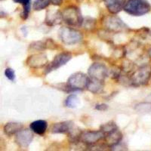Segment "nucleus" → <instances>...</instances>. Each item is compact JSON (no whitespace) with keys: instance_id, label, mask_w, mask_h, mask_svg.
Masks as SVG:
<instances>
[{"instance_id":"nucleus-1","label":"nucleus","mask_w":151,"mask_h":151,"mask_svg":"<svg viewBox=\"0 0 151 151\" xmlns=\"http://www.w3.org/2000/svg\"><path fill=\"white\" fill-rule=\"evenodd\" d=\"M123 10L130 15L139 17L149 13L151 5L147 0H128L125 2Z\"/></svg>"},{"instance_id":"nucleus-2","label":"nucleus","mask_w":151,"mask_h":151,"mask_svg":"<svg viewBox=\"0 0 151 151\" xmlns=\"http://www.w3.org/2000/svg\"><path fill=\"white\" fill-rule=\"evenodd\" d=\"M62 21L70 27H80L83 24V17L79 9L69 6L61 12Z\"/></svg>"},{"instance_id":"nucleus-3","label":"nucleus","mask_w":151,"mask_h":151,"mask_svg":"<svg viewBox=\"0 0 151 151\" xmlns=\"http://www.w3.org/2000/svg\"><path fill=\"white\" fill-rule=\"evenodd\" d=\"M151 78V66L144 64L136 70L129 77L130 84L134 86H145Z\"/></svg>"},{"instance_id":"nucleus-4","label":"nucleus","mask_w":151,"mask_h":151,"mask_svg":"<svg viewBox=\"0 0 151 151\" xmlns=\"http://www.w3.org/2000/svg\"><path fill=\"white\" fill-rule=\"evenodd\" d=\"M58 36L62 42L66 45L77 44L83 40V35L79 30L67 27H61L59 29Z\"/></svg>"},{"instance_id":"nucleus-5","label":"nucleus","mask_w":151,"mask_h":151,"mask_svg":"<svg viewBox=\"0 0 151 151\" xmlns=\"http://www.w3.org/2000/svg\"><path fill=\"white\" fill-rule=\"evenodd\" d=\"M88 76L83 73H76L71 75L67 80L66 88L70 91H80L87 86Z\"/></svg>"},{"instance_id":"nucleus-6","label":"nucleus","mask_w":151,"mask_h":151,"mask_svg":"<svg viewBox=\"0 0 151 151\" xmlns=\"http://www.w3.org/2000/svg\"><path fill=\"white\" fill-rule=\"evenodd\" d=\"M105 29L113 33H119L128 29V27L119 17L116 15L106 16L103 20Z\"/></svg>"},{"instance_id":"nucleus-7","label":"nucleus","mask_w":151,"mask_h":151,"mask_svg":"<svg viewBox=\"0 0 151 151\" xmlns=\"http://www.w3.org/2000/svg\"><path fill=\"white\" fill-rule=\"evenodd\" d=\"M104 134L101 130L98 131H85L82 132L80 135L81 142L88 147H91L98 144L100 141L104 139Z\"/></svg>"},{"instance_id":"nucleus-8","label":"nucleus","mask_w":151,"mask_h":151,"mask_svg":"<svg viewBox=\"0 0 151 151\" xmlns=\"http://www.w3.org/2000/svg\"><path fill=\"white\" fill-rule=\"evenodd\" d=\"M72 59V55L69 52H61L55 56L54 60L46 67L45 70V74H48L52 71L60 68L62 66L65 65Z\"/></svg>"},{"instance_id":"nucleus-9","label":"nucleus","mask_w":151,"mask_h":151,"mask_svg":"<svg viewBox=\"0 0 151 151\" xmlns=\"http://www.w3.org/2000/svg\"><path fill=\"white\" fill-rule=\"evenodd\" d=\"M108 70L106 66L101 63H94L88 70V77L97 80L104 81L108 76Z\"/></svg>"},{"instance_id":"nucleus-10","label":"nucleus","mask_w":151,"mask_h":151,"mask_svg":"<svg viewBox=\"0 0 151 151\" xmlns=\"http://www.w3.org/2000/svg\"><path fill=\"white\" fill-rule=\"evenodd\" d=\"M33 132L28 129H21L15 134V142L20 147L27 148L33 140Z\"/></svg>"},{"instance_id":"nucleus-11","label":"nucleus","mask_w":151,"mask_h":151,"mask_svg":"<svg viewBox=\"0 0 151 151\" xmlns=\"http://www.w3.org/2000/svg\"><path fill=\"white\" fill-rule=\"evenodd\" d=\"M48 63L47 56L43 53L31 55L27 60V64L32 68H41Z\"/></svg>"},{"instance_id":"nucleus-12","label":"nucleus","mask_w":151,"mask_h":151,"mask_svg":"<svg viewBox=\"0 0 151 151\" xmlns=\"http://www.w3.org/2000/svg\"><path fill=\"white\" fill-rule=\"evenodd\" d=\"M104 139L105 140L106 145L113 149L114 147L121 143L122 140V134L119 129H116L105 134Z\"/></svg>"},{"instance_id":"nucleus-13","label":"nucleus","mask_w":151,"mask_h":151,"mask_svg":"<svg viewBox=\"0 0 151 151\" xmlns=\"http://www.w3.org/2000/svg\"><path fill=\"white\" fill-rule=\"evenodd\" d=\"M73 126V122L71 121L57 122L52 126L51 132L52 134H68Z\"/></svg>"},{"instance_id":"nucleus-14","label":"nucleus","mask_w":151,"mask_h":151,"mask_svg":"<svg viewBox=\"0 0 151 151\" xmlns=\"http://www.w3.org/2000/svg\"><path fill=\"white\" fill-rule=\"evenodd\" d=\"M106 9L112 14H116L123 9L125 0H104Z\"/></svg>"},{"instance_id":"nucleus-15","label":"nucleus","mask_w":151,"mask_h":151,"mask_svg":"<svg viewBox=\"0 0 151 151\" xmlns=\"http://www.w3.org/2000/svg\"><path fill=\"white\" fill-rule=\"evenodd\" d=\"M104 87V81L97 80L88 77L86 88L93 94H99L101 92Z\"/></svg>"},{"instance_id":"nucleus-16","label":"nucleus","mask_w":151,"mask_h":151,"mask_svg":"<svg viewBox=\"0 0 151 151\" xmlns=\"http://www.w3.org/2000/svg\"><path fill=\"white\" fill-rule=\"evenodd\" d=\"M29 128H30V130L34 132L35 134L42 135L46 132L47 128H48V123L46 121L39 119V120H36L32 122L29 125Z\"/></svg>"},{"instance_id":"nucleus-17","label":"nucleus","mask_w":151,"mask_h":151,"mask_svg":"<svg viewBox=\"0 0 151 151\" xmlns=\"http://www.w3.org/2000/svg\"><path fill=\"white\" fill-rule=\"evenodd\" d=\"M23 129V125L20 122H11L5 125L3 128L4 133L8 136L15 135L17 132Z\"/></svg>"},{"instance_id":"nucleus-18","label":"nucleus","mask_w":151,"mask_h":151,"mask_svg":"<svg viewBox=\"0 0 151 151\" xmlns=\"http://www.w3.org/2000/svg\"><path fill=\"white\" fill-rule=\"evenodd\" d=\"M61 21V13L58 12V11L52 12V14H50V12H48L46 19H45V22L50 26H54V25H56V24H59Z\"/></svg>"},{"instance_id":"nucleus-19","label":"nucleus","mask_w":151,"mask_h":151,"mask_svg":"<svg viewBox=\"0 0 151 151\" xmlns=\"http://www.w3.org/2000/svg\"><path fill=\"white\" fill-rule=\"evenodd\" d=\"M15 3L21 4L23 5V12H21V17L24 20H26L29 17L30 12V2L31 0H13Z\"/></svg>"},{"instance_id":"nucleus-20","label":"nucleus","mask_w":151,"mask_h":151,"mask_svg":"<svg viewBox=\"0 0 151 151\" xmlns=\"http://www.w3.org/2000/svg\"><path fill=\"white\" fill-rule=\"evenodd\" d=\"M79 103V100L78 97L75 94H70L66 99L64 104L68 108H76Z\"/></svg>"},{"instance_id":"nucleus-21","label":"nucleus","mask_w":151,"mask_h":151,"mask_svg":"<svg viewBox=\"0 0 151 151\" xmlns=\"http://www.w3.org/2000/svg\"><path fill=\"white\" fill-rule=\"evenodd\" d=\"M51 4V0H35L33 9L35 11H41L46 9Z\"/></svg>"},{"instance_id":"nucleus-22","label":"nucleus","mask_w":151,"mask_h":151,"mask_svg":"<svg viewBox=\"0 0 151 151\" xmlns=\"http://www.w3.org/2000/svg\"><path fill=\"white\" fill-rule=\"evenodd\" d=\"M47 48L46 42L43 41H37L34 42L29 45V50L32 51H37V52H42L43 50H45Z\"/></svg>"},{"instance_id":"nucleus-23","label":"nucleus","mask_w":151,"mask_h":151,"mask_svg":"<svg viewBox=\"0 0 151 151\" xmlns=\"http://www.w3.org/2000/svg\"><path fill=\"white\" fill-rule=\"evenodd\" d=\"M116 129H118V126L116 125V124L114 122H113V121H111V122H109L107 123H105L103 125H101L100 130L102 131L104 134H105L106 133L112 132V131L115 130Z\"/></svg>"},{"instance_id":"nucleus-24","label":"nucleus","mask_w":151,"mask_h":151,"mask_svg":"<svg viewBox=\"0 0 151 151\" xmlns=\"http://www.w3.org/2000/svg\"><path fill=\"white\" fill-rule=\"evenodd\" d=\"M135 110L141 113H147L151 111V103L149 102H143L136 105Z\"/></svg>"},{"instance_id":"nucleus-25","label":"nucleus","mask_w":151,"mask_h":151,"mask_svg":"<svg viewBox=\"0 0 151 151\" xmlns=\"http://www.w3.org/2000/svg\"><path fill=\"white\" fill-rule=\"evenodd\" d=\"M5 77L7 78L9 80L12 81V82H14V79H15V73H14V70L13 69L10 68V67H8V68L5 69Z\"/></svg>"},{"instance_id":"nucleus-26","label":"nucleus","mask_w":151,"mask_h":151,"mask_svg":"<svg viewBox=\"0 0 151 151\" xmlns=\"http://www.w3.org/2000/svg\"><path fill=\"white\" fill-rule=\"evenodd\" d=\"M94 108L95 110H99V111H105L108 109V106L105 104H97Z\"/></svg>"},{"instance_id":"nucleus-27","label":"nucleus","mask_w":151,"mask_h":151,"mask_svg":"<svg viewBox=\"0 0 151 151\" xmlns=\"http://www.w3.org/2000/svg\"><path fill=\"white\" fill-rule=\"evenodd\" d=\"M62 2H63V0H51V3L54 5H56V6L60 5Z\"/></svg>"},{"instance_id":"nucleus-28","label":"nucleus","mask_w":151,"mask_h":151,"mask_svg":"<svg viewBox=\"0 0 151 151\" xmlns=\"http://www.w3.org/2000/svg\"><path fill=\"white\" fill-rule=\"evenodd\" d=\"M148 55H149L150 58H151V48L149 50V52H148Z\"/></svg>"},{"instance_id":"nucleus-29","label":"nucleus","mask_w":151,"mask_h":151,"mask_svg":"<svg viewBox=\"0 0 151 151\" xmlns=\"http://www.w3.org/2000/svg\"><path fill=\"white\" fill-rule=\"evenodd\" d=\"M149 34H150V36H151V31H150V33H149Z\"/></svg>"}]
</instances>
